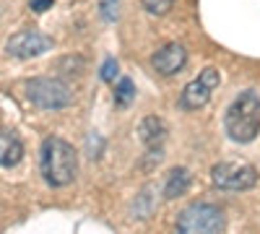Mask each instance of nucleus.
<instances>
[{"mask_svg":"<svg viewBox=\"0 0 260 234\" xmlns=\"http://www.w3.org/2000/svg\"><path fill=\"white\" fill-rule=\"evenodd\" d=\"M39 172L50 187H65L78 175V154L76 148L57 136L42 141L39 148Z\"/></svg>","mask_w":260,"mask_h":234,"instance_id":"f257e3e1","label":"nucleus"},{"mask_svg":"<svg viewBox=\"0 0 260 234\" xmlns=\"http://www.w3.org/2000/svg\"><path fill=\"white\" fill-rule=\"evenodd\" d=\"M224 127H226V136L234 143H250L257 138V133H260V96L252 89L234 96V102L226 107V115H224Z\"/></svg>","mask_w":260,"mask_h":234,"instance_id":"f03ea898","label":"nucleus"},{"mask_svg":"<svg viewBox=\"0 0 260 234\" xmlns=\"http://www.w3.org/2000/svg\"><path fill=\"white\" fill-rule=\"evenodd\" d=\"M224 226V211L213 203H192L177 216V234H221Z\"/></svg>","mask_w":260,"mask_h":234,"instance_id":"7ed1b4c3","label":"nucleus"},{"mask_svg":"<svg viewBox=\"0 0 260 234\" xmlns=\"http://www.w3.org/2000/svg\"><path fill=\"white\" fill-rule=\"evenodd\" d=\"M26 96L39 110H65L73 102L68 83H62L60 78H47V76L26 81Z\"/></svg>","mask_w":260,"mask_h":234,"instance_id":"20e7f679","label":"nucleus"},{"mask_svg":"<svg viewBox=\"0 0 260 234\" xmlns=\"http://www.w3.org/2000/svg\"><path fill=\"white\" fill-rule=\"evenodd\" d=\"M211 180L226 193H245L257 185V169L245 161H221L211 169Z\"/></svg>","mask_w":260,"mask_h":234,"instance_id":"39448f33","label":"nucleus"},{"mask_svg":"<svg viewBox=\"0 0 260 234\" xmlns=\"http://www.w3.org/2000/svg\"><path fill=\"white\" fill-rule=\"evenodd\" d=\"M219 83H221V76L216 68H206L198 73V78H192L187 86L182 89L180 94V107L187 110V112H195V110H201L206 107V104L211 102L213 91L219 89Z\"/></svg>","mask_w":260,"mask_h":234,"instance_id":"423d86ee","label":"nucleus"},{"mask_svg":"<svg viewBox=\"0 0 260 234\" xmlns=\"http://www.w3.org/2000/svg\"><path fill=\"white\" fill-rule=\"evenodd\" d=\"M47 50H52V39L45 37L42 31H34V29L16 31V34H11L8 42H6V52H8L11 57H18V60L39 57V55H45Z\"/></svg>","mask_w":260,"mask_h":234,"instance_id":"0eeeda50","label":"nucleus"},{"mask_svg":"<svg viewBox=\"0 0 260 234\" xmlns=\"http://www.w3.org/2000/svg\"><path fill=\"white\" fill-rule=\"evenodd\" d=\"M187 62V50L182 45H177V42H167L164 47H159L154 52V57H151V65H154V71L159 76H175L185 68Z\"/></svg>","mask_w":260,"mask_h":234,"instance_id":"6e6552de","label":"nucleus"},{"mask_svg":"<svg viewBox=\"0 0 260 234\" xmlns=\"http://www.w3.org/2000/svg\"><path fill=\"white\" fill-rule=\"evenodd\" d=\"M138 138L148 148H159L164 143V138H167V122L161 117H156V115L143 117L141 125H138Z\"/></svg>","mask_w":260,"mask_h":234,"instance_id":"1a4fd4ad","label":"nucleus"},{"mask_svg":"<svg viewBox=\"0 0 260 234\" xmlns=\"http://www.w3.org/2000/svg\"><path fill=\"white\" fill-rule=\"evenodd\" d=\"M24 159V143L13 130H0V166H16Z\"/></svg>","mask_w":260,"mask_h":234,"instance_id":"9d476101","label":"nucleus"},{"mask_svg":"<svg viewBox=\"0 0 260 234\" xmlns=\"http://www.w3.org/2000/svg\"><path fill=\"white\" fill-rule=\"evenodd\" d=\"M190 182H192L190 169H185V166H175V169H172V172L167 175V182H164V198H167V200L182 198L187 190H190Z\"/></svg>","mask_w":260,"mask_h":234,"instance_id":"9b49d317","label":"nucleus"},{"mask_svg":"<svg viewBox=\"0 0 260 234\" xmlns=\"http://www.w3.org/2000/svg\"><path fill=\"white\" fill-rule=\"evenodd\" d=\"M57 71L62 76H81L86 71V60L81 55H68V57L57 60Z\"/></svg>","mask_w":260,"mask_h":234,"instance_id":"f8f14e48","label":"nucleus"},{"mask_svg":"<svg viewBox=\"0 0 260 234\" xmlns=\"http://www.w3.org/2000/svg\"><path fill=\"white\" fill-rule=\"evenodd\" d=\"M133 96H136L133 81H130V78H120V81H117V86H115V102L120 104V107H127Z\"/></svg>","mask_w":260,"mask_h":234,"instance_id":"ddd939ff","label":"nucleus"},{"mask_svg":"<svg viewBox=\"0 0 260 234\" xmlns=\"http://www.w3.org/2000/svg\"><path fill=\"white\" fill-rule=\"evenodd\" d=\"M141 6L151 16H164V13H169L172 6H175V0H141Z\"/></svg>","mask_w":260,"mask_h":234,"instance_id":"4468645a","label":"nucleus"},{"mask_svg":"<svg viewBox=\"0 0 260 234\" xmlns=\"http://www.w3.org/2000/svg\"><path fill=\"white\" fill-rule=\"evenodd\" d=\"M117 60L115 57H107L104 62H102V71H99V76H102V81H115V76H117Z\"/></svg>","mask_w":260,"mask_h":234,"instance_id":"2eb2a0df","label":"nucleus"},{"mask_svg":"<svg viewBox=\"0 0 260 234\" xmlns=\"http://www.w3.org/2000/svg\"><path fill=\"white\" fill-rule=\"evenodd\" d=\"M102 16L107 21H115L117 18V0H104L102 3Z\"/></svg>","mask_w":260,"mask_h":234,"instance_id":"dca6fc26","label":"nucleus"},{"mask_svg":"<svg viewBox=\"0 0 260 234\" xmlns=\"http://www.w3.org/2000/svg\"><path fill=\"white\" fill-rule=\"evenodd\" d=\"M52 3H55V0H29L31 11H37V13H45L47 8H52Z\"/></svg>","mask_w":260,"mask_h":234,"instance_id":"f3484780","label":"nucleus"}]
</instances>
